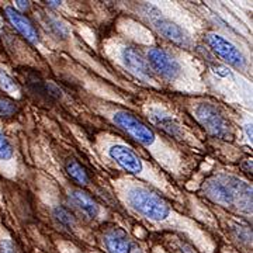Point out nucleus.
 <instances>
[{"instance_id":"f257e3e1","label":"nucleus","mask_w":253,"mask_h":253,"mask_svg":"<svg viewBox=\"0 0 253 253\" xmlns=\"http://www.w3.org/2000/svg\"><path fill=\"white\" fill-rule=\"evenodd\" d=\"M208 199L224 207L238 206L246 212H252V187L234 176H214L203 186Z\"/></svg>"},{"instance_id":"f03ea898","label":"nucleus","mask_w":253,"mask_h":253,"mask_svg":"<svg viewBox=\"0 0 253 253\" xmlns=\"http://www.w3.org/2000/svg\"><path fill=\"white\" fill-rule=\"evenodd\" d=\"M126 201L135 212L151 221H165L172 211L170 206L161 196L138 186L126 190Z\"/></svg>"},{"instance_id":"7ed1b4c3","label":"nucleus","mask_w":253,"mask_h":253,"mask_svg":"<svg viewBox=\"0 0 253 253\" xmlns=\"http://www.w3.org/2000/svg\"><path fill=\"white\" fill-rule=\"evenodd\" d=\"M194 117L208 134L221 139H232L234 129L228 118L218 107L210 103H201L194 109Z\"/></svg>"},{"instance_id":"20e7f679","label":"nucleus","mask_w":253,"mask_h":253,"mask_svg":"<svg viewBox=\"0 0 253 253\" xmlns=\"http://www.w3.org/2000/svg\"><path fill=\"white\" fill-rule=\"evenodd\" d=\"M146 16L151 20V23L154 24L158 33H161L165 38H168L169 41H172L176 45L183 46V48H189L191 46V38L186 33V30H183L180 26H177L176 23H173L172 20L165 17L159 10L146 4Z\"/></svg>"},{"instance_id":"39448f33","label":"nucleus","mask_w":253,"mask_h":253,"mask_svg":"<svg viewBox=\"0 0 253 253\" xmlns=\"http://www.w3.org/2000/svg\"><path fill=\"white\" fill-rule=\"evenodd\" d=\"M113 121L116 123V126H118L123 131H126L129 136H132L135 141H138L139 144L149 146L155 142V134L154 131L146 126L141 121L138 120L135 116L126 113V111H117L113 116Z\"/></svg>"},{"instance_id":"423d86ee","label":"nucleus","mask_w":253,"mask_h":253,"mask_svg":"<svg viewBox=\"0 0 253 253\" xmlns=\"http://www.w3.org/2000/svg\"><path fill=\"white\" fill-rule=\"evenodd\" d=\"M206 38H207V44L211 48V51L217 56H219L222 61H225L228 65L234 66L236 69L246 68V65H248L246 58L232 42H229L224 37L214 34V33L207 34Z\"/></svg>"},{"instance_id":"0eeeda50","label":"nucleus","mask_w":253,"mask_h":253,"mask_svg":"<svg viewBox=\"0 0 253 253\" xmlns=\"http://www.w3.org/2000/svg\"><path fill=\"white\" fill-rule=\"evenodd\" d=\"M149 69L166 81H174L181 72L180 63L162 48H152L148 51Z\"/></svg>"},{"instance_id":"6e6552de","label":"nucleus","mask_w":253,"mask_h":253,"mask_svg":"<svg viewBox=\"0 0 253 253\" xmlns=\"http://www.w3.org/2000/svg\"><path fill=\"white\" fill-rule=\"evenodd\" d=\"M121 59H123L124 66L135 78L141 79L142 82H146V83L152 82V71L149 69L146 59H144L142 54L136 48L126 46L121 52Z\"/></svg>"},{"instance_id":"1a4fd4ad","label":"nucleus","mask_w":253,"mask_h":253,"mask_svg":"<svg viewBox=\"0 0 253 253\" xmlns=\"http://www.w3.org/2000/svg\"><path fill=\"white\" fill-rule=\"evenodd\" d=\"M109 156L111 158V161H114L126 172L134 173V174L142 172V161L128 146L113 145L109 149Z\"/></svg>"},{"instance_id":"9d476101","label":"nucleus","mask_w":253,"mask_h":253,"mask_svg":"<svg viewBox=\"0 0 253 253\" xmlns=\"http://www.w3.org/2000/svg\"><path fill=\"white\" fill-rule=\"evenodd\" d=\"M4 11H6V17L11 23V26L16 28L30 44L37 45L40 42V37H38L37 28L34 27V24L21 11H18V10L11 7V6H7Z\"/></svg>"},{"instance_id":"9b49d317","label":"nucleus","mask_w":253,"mask_h":253,"mask_svg":"<svg viewBox=\"0 0 253 253\" xmlns=\"http://www.w3.org/2000/svg\"><path fill=\"white\" fill-rule=\"evenodd\" d=\"M104 245L109 253H131L132 251V242L121 228L109 229L104 234Z\"/></svg>"},{"instance_id":"f8f14e48","label":"nucleus","mask_w":253,"mask_h":253,"mask_svg":"<svg viewBox=\"0 0 253 253\" xmlns=\"http://www.w3.org/2000/svg\"><path fill=\"white\" fill-rule=\"evenodd\" d=\"M71 197H72L73 203L81 208L87 217H97V214H99V206H97V203L91 199L87 193H84L83 190H72L71 191Z\"/></svg>"},{"instance_id":"ddd939ff","label":"nucleus","mask_w":253,"mask_h":253,"mask_svg":"<svg viewBox=\"0 0 253 253\" xmlns=\"http://www.w3.org/2000/svg\"><path fill=\"white\" fill-rule=\"evenodd\" d=\"M149 118H151V121L154 123L155 126H159L161 129H163L165 132H168L169 135L176 136V138H180L181 136L180 126L172 117L161 114V113H151Z\"/></svg>"},{"instance_id":"4468645a","label":"nucleus","mask_w":253,"mask_h":253,"mask_svg":"<svg viewBox=\"0 0 253 253\" xmlns=\"http://www.w3.org/2000/svg\"><path fill=\"white\" fill-rule=\"evenodd\" d=\"M65 169H66V173L69 174V177L81 186H86L90 181L87 172L76 159H68L65 163Z\"/></svg>"},{"instance_id":"2eb2a0df","label":"nucleus","mask_w":253,"mask_h":253,"mask_svg":"<svg viewBox=\"0 0 253 253\" xmlns=\"http://www.w3.org/2000/svg\"><path fill=\"white\" fill-rule=\"evenodd\" d=\"M42 21L45 24L46 31H49L56 38H66L69 36V28L59 18L52 17V16H44Z\"/></svg>"},{"instance_id":"dca6fc26","label":"nucleus","mask_w":253,"mask_h":253,"mask_svg":"<svg viewBox=\"0 0 253 253\" xmlns=\"http://www.w3.org/2000/svg\"><path fill=\"white\" fill-rule=\"evenodd\" d=\"M0 89L11 96H20V87H18L17 82L4 69H0Z\"/></svg>"},{"instance_id":"f3484780","label":"nucleus","mask_w":253,"mask_h":253,"mask_svg":"<svg viewBox=\"0 0 253 253\" xmlns=\"http://www.w3.org/2000/svg\"><path fill=\"white\" fill-rule=\"evenodd\" d=\"M54 217L56 218L61 224H63V225L66 226H72L73 222H75L72 214H71L66 208L61 207V206L54 208Z\"/></svg>"},{"instance_id":"a211bd4d","label":"nucleus","mask_w":253,"mask_h":253,"mask_svg":"<svg viewBox=\"0 0 253 253\" xmlns=\"http://www.w3.org/2000/svg\"><path fill=\"white\" fill-rule=\"evenodd\" d=\"M11 156H13V148L6 135L0 131V161H9Z\"/></svg>"},{"instance_id":"6ab92c4d","label":"nucleus","mask_w":253,"mask_h":253,"mask_svg":"<svg viewBox=\"0 0 253 253\" xmlns=\"http://www.w3.org/2000/svg\"><path fill=\"white\" fill-rule=\"evenodd\" d=\"M16 111H17V107L11 100L0 97V117H10Z\"/></svg>"},{"instance_id":"aec40b11","label":"nucleus","mask_w":253,"mask_h":253,"mask_svg":"<svg viewBox=\"0 0 253 253\" xmlns=\"http://www.w3.org/2000/svg\"><path fill=\"white\" fill-rule=\"evenodd\" d=\"M0 253H18L14 244L10 239H1L0 241Z\"/></svg>"},{"instance_id":"412c9836","label":"nucleus","mask_w":253,"mask_h":253,"mask_svg":"<svg viewBox=\"0 0 253 253\" xmlns=\"http://www.w3.org/2000/svg\"><path fill=\"white\" fill-rule=\"evenodd\" d=\"M242 169H244L245 173H248V174H252V161L246 159L244 165H242Z\"/></svg>"},{"instance_id":"4be33fe9","label":"nucleus","mask_w":253,"mask_h":253,"mask_svg":"<svg viewBox=\"0 0 253 253\" xmlns=\"http://www.w3.org/2000/svg\"><path fill=\"white\" fill-rule=\"evenodd\" d=\"M16 6H17L18 9L27 10L28 7H30V1H23V0H17V1H16Z\"/></svg>"},{"instance_id":"5701e85b","label":"nucleus","mask_w":253,"mask_h":253,"mask_svg":"<svg viewBox=\"0 0 253 253\" xmlns=\"http://www.w3.org/2000/svg\"><path fill=\"white\" fill-rule=\"evenodd\" d=\"M246 135H248V139H252V128H251V126H246Z\"/></svg>"},{"instance_id":"b1692460","label":"nucleus","mask_w":253,"mask_h":253,"mask_svg":"<svg viewBox=\"0 0 253 253\" xmlns=\"http://www.w3.org/2000/svg\"><path fill=\"white\" fill-rule=\"evenodd\" d=\"M46 4H48V6H52V7H56V6L61 4V1H46Z\"/></svg>"},{"instance_id":"393cba45","label":"nucleus","mask_w":253,"mask_h":253,"mask_svg":"<svg viewBox=\"0 0 253 253\" xmlns=\"http://www.w3.org/2000/svg\"><path fill=\"white\" fill-rule=\"evenodd\" d=\"M131 253H144V252H142L141 249H132V251H131Z\"/></svg>"}]
</instances>
